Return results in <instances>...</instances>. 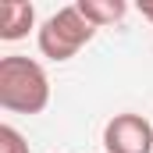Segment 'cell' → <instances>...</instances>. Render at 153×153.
<instances>
[{
    "label": "cell",
    "mask_w": 153,
    "mask_h": 153,
    "mask_svg": "<svg viewBox=\"0 0 153 153\" xmlns=\"http://www.w3.org/2000/svg\"><path fill=\"white\" fill-rule=\"evenodd\" d=\"M50 103V78L32 57L11 53L0 61V107L11 114H43Z\"/></svg>",
    "instance_id": "1"
},
{
    "label": "cell",
    "mask_w": 153,
    "mask_h": 153,
    "mask_svg": "<svg viewBox=\"0 0 153 153\" xmlns=\"http://www.w3.org/2000/svg\"><path fill=\"white\" fill-rule=\"evenodd\" d=\"M96 36V25H89L82 18L75 4L71 7H61L57 14H50L43 25H39V53L50 57V61H71L78 50Z\"/></svg>",
    "instance_id": "2"
},
{
    "label": "cell",
    "mask_w": 153,
    "mask_h": 153,
    "mask_svg": "<svg viewBox=\"0 0 153 153\" xmlns=\"http://www.w3.org/2000/svg\"><path fill=\"white\" fill-rule=\"evenodd\" d=\"M107 153H153V125L143 114H114L103 128Z\"/></svg>",
    "instance_id": "3"
},
{
    "label": "cell",
    "mask_w": 153,
    "mask_h": 153,
    "mask_svg": "<svg viewBox=\"0 0 153 153\" xmlns=\"http://www.w3.org/2000/svg\"><path fill=\"white\" fill-rule=\"evenodd\" d=\"M32 25H36V7L29 0H4L0 4V39L4 43L25 39Z\"/></svg>",
    "instance_id": "4"
},
{
    "label": "cell",
    "mask_w": 153,
    "mask_h": 153,
    "mask_svg": "<svg viewBox=\"0 0 153 153\" xmlns=\"http://www.w3.org/2000/svg\"><path fill=\"white\" fill-rule=\"evenodd\" d=\"M75 7L82 11V18H85L89 25H96V29L114 25V22H121V18L128 14V4H125V0H78Z\"/></svg>",
    "instance_id": "5"
},
{
    "label": "cell",
    "mask_w": 153,
    "mask_h": 153,
    "mask_svg": "<svg viewBox=\"0 0 153 153\" xmlns=\"http://www.w3.org/2000/svg\"><path fill=\"white\" fill-rule=\"evenodd\" d=\"M0 153H29L25 135L14 125H0Z\"/></svg>",
    "instance_id": "6"
},
{
    "label": "cell",
    "mask_w": 153,
    "mask_h": 153,
    "mask_svg": "<svg viewBox=\"0 0 153 153\" xmlns=\"http://www.w3.org/2000/svg\"><path fill=\"white\" fill-rule=\"evenodd\" d=\"M139 14H143L146 22H153V4H139Z\"/></svg>",
    "instance_id": "7"
}]
</instances>
